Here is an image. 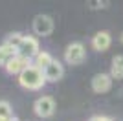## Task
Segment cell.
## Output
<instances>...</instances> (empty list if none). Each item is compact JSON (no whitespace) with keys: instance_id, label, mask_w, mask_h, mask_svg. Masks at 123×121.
<instances>
[{"instance_id":"obj_1","label":"cell","mask_w":123,"mask_h":121,"mask_svg":"<svg viewBox=\"0 0 123 121\" xmlns=\"http://www.w3.org/2000/svg\"><path fill=\"white\" fill-rule=\"evenodd\" d=\"M46 77H44V72L39 70L37 66L31 64L30 68H26L18 75V85L24 88V90H42L46 86Z\"/></svg>"},{"instance_id":"obj_2","label":"cell","mask_w":123,"mask_h":121,"mask_svg":"<svg viewBox=\"0 0 123 121\" xmlns=\"http://www.w3.org/2000/svg\"><path fill=\"white\" fill-rule=\"evenodd\" d=\"M85 59H86V48H85L83 42H72V44L66 46V50H64V60L70 66L81 64Z\"/></svg>"},{"instance_id":"obj_3","label":"cell","mask_w":123,"mask_h":121,"mask_svg":"<svg viewBox=\"0 0 123 121\" xmlns=\"http://www.w3.org/2000/svg\"><path fill=\"white\" fill-rule=\"evenodd\" d=\"M33 112L37 117H50L55 112V99L51 96H41L39 99L33 103Z\"/></svg>"},{"instance_id":"obj_4","label":"cell","mask_w":123,"mask_h":121,"mask_svg":"<svg viewBox=\"0 0 123 121\" xmlns=\"http://www.w3.org/2000/svg\"><path fill=\"white\" fill-rule=\"evenodd\" d=\"M33 33L39 37H50L51 33H53V28H55V24H53V18H51L50 15H37L35 18H33Z\"/></svg>"},{"instance_id":"obj_5","label":"cell","mask_w":123,"mask_h":121,"mask_svg":"<svg viewBox=\"0 0 123 121\" xmlns=\"http://www.w3.org/2000/svg\"><path fill=\"white\" fill-rule=\"evenodd\" d=\"M39 51H41L39 40H37L35 37H31V35H26L24 40H22V44H20V48H18V55L33 60L37 55H39Z\"/></svg>"},{"instance_id":"obj_6","label":"cell","mask_w":123,"mask_h":121,"mask_svg":"<svg viewBox=\"0 0 123 121\" xmlns=\"http://www.w3.org/2000/svg\"><path fill=\"white\" fill-rule=\"evenodd\" d=\"M90 86L96 94H107L112 88V75L110 73H96L90 81Z\"/></svg>"},{"instance_id":"obj_7","label":"cell","mask_w":123,"mask_h":121,"mask_svg":"<svg viewBox=\"0 0 123 121\" xmlns=\"http://www.w3.org/2000/svg\"><path fill=\"white\" fill-rule=\"evenodd\" d=\"M30 66H31L30 59H26V57H22V55H17L4 70H6V73H9V75H20L22 72H24L26 68H30Z\"/></svg>"},{"instance_id":"obj_8","label":"cell","mask_w":123,"mask_h":121,"mask_svg":"<svg viewBox=\"0 0 123 121\" xmlns=\"http://www.w3.org/2000/svg\"><path fill=\"white\" fill-rule=\"evenodd\" d=\"M112 44V37L108 31H98L96 35L92 37V48L96 51H107Z\"/></svg>"},{"instance_id":"obj_9","label":"cell","mask_w":123,"mask_h":121,"mask_svg":"<svg viewBox=\"0 0 123 121\" xmlns=\"http://www.w3.org/2000/svg\"><path fill=\"white\" fill-rule=\"evenodd\" d=\"M62 75H64V66H62L57 59L44 70V77H46L48 83H57V81L62 79Z\"/></svg>"},{"instance_id":"obj_10","label":"cell","mask_w":123,"mask_h":121,"mask_svg":"<svg viewBox=\"0 0 123 121\" xmlns=\"http://www.w3.org/2000/svg\"><path fill=\"white\" fill-rule=\"evenodd\" d=\"M53 60H55V59L51 57V53H50V51L41 50V51H39V55H37L35 59L31 60V64H33V66H37L39 70H42V72H44V70L48 68V66H50L51 62H53Z\"/></svg>"},{"instance_id":"obj_11","label":"cell","mask_w":123,"mask_h":121,"mask_svg":"<svg viewBox=\"0 0 123 121\" xmlns=\"http://www.w3.org/2000/svg\"><path fill=\"white\" fill-rule=\"evenodd\" d=\"M17 55H18V51H17V50L9 48V46L4 44V42L0 44V66H2V68H6V66L9 64Z\"/></svg>"},{"instance_id":"obj_12","label":"cell","mask_w":123,"mask_h":121,"mask_svg":"<svg viewBox=\"0 0 123 121\" xmlns=\"http://www.w3.org/2000/svg\"><path fill=\"white\" fill-rule=\"evenodd\" d=\"M110 75H112V79H123V55H114L112 57Z\"/></svg>"},{"instance_id":"obj_13","label":"cell","mask_w":123,"mask_h":121,"mask_svg":"<svg viewBox=\"0 0 123 121\" xmlns=\"http://www.w3.org/2000/svg\"><path fill=\"white\" fill-rule=\"evenodd\" d=\"M24 37H26V35H22V33H9V35L4 39V44H7L9 48H13V50L18 51V48H20Z\"/></svg>"},{"instance_id":"obj_14","label":"cell","mask_w":123,"mask_h":121,"mask_svg":"<svg viewBox=\"0 0 123 121\" xmlns=\"http://www.w3.org/2000/svg\"><path fill=\"white\" fill-rule=\"evenodd\" d=\"M13 110L7 101H0V121H11L13 119Z\"/></svg>"},{"instance_id":"obj_15","label":"cell","mask_w":123,"mask_h":121,"mask_svg":"<svg viewBox=\"0 0 123 121\" xmlns=\"http://www.w3.org/2000/svg\"><path fill=\"white\" fill-rule=\"evenodd\" d=\"M88 7H90V9H105V7H108V2L107 0H103V2L92 0V2H88Z\"/></svg>"},{"instance_id":"obj_16","label":"cell","mask_w":123,"mask_h":121,"mask_svg":"<svg viewBox=\"0 0 123 121\" xmlns=\"http://www.w3.org/2000/svg\"><path fill=\"white\" fill-rule=\"evenodd\" d=\"M88 121H112V119L107 117V116H94V117H90Z\"/></svg>"},{"instance_id":"obj_17","label":"cell","mask_w":123,"mask_h":121,"mask_svg":"<svg viewBox=\"0 0 123 121\" xmlns=\"http://www.w3.org/2000/svg\"><path fill=\"white\" fill-rule=\"evenodd\" d=\"M119 42L123 44V31H121V35H119Z\"/></svg>"},{"instance_id":"obj_18","label":"cell","mask_w":123,"mask_h":121,"mask_svg":"<svg viewBox=\"0 0 123 121\" xmlns=\"http://www.w3.org/2000/svg\"><path fill=\"white\" fill-rule=\"evenodd\" d=\"M11 121H18V119H17V117H13V119H11Z\"/></svg>"}]
</instances>
